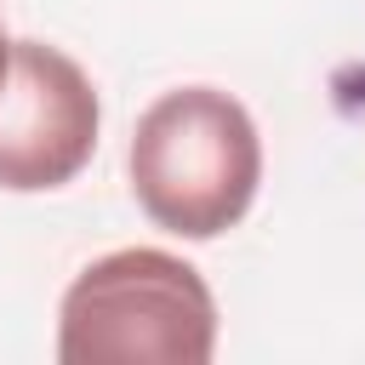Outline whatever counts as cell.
I'll return each instance as SVG.
<instances>
[{"instance_id": "2", "label": "cell", "mask_w": 365, "mask_h": 365, "mask_svg": "<svg viewBox=\"0 0 365 365\" xmlns=\"http://www.w3.org/2000/svg\"><path fill=\"white\" fill-rule=\"evenodd\" d=\"M217 354V297L194 262L125 245L74 274L57 308L63 365H205Z\"/></svg>"}, {"instance_id": "4", "label": "cell", "mask_w": 365, "mask_h": 365, "mask_svg": "<svg viewBox=\"0 0 365 365\" xmlns=\"http://www.w3.org/2000/svg\"><path fill=\"white\" fill-rule=\"evenodd\" d=\"M6 57H11V40H6V29H0V80H6Z\"/></svg>"}, {"instance_id": "1", "label": "cell", "mask_w": 365, "mask_h": 365, "mask_svg": "<svg viewBox=\"0 0 365 365\" xmlns=\"http://www.w3.org/2000/svg\"><path fill=\"white\" fill-rule=\"evenodd\" d=\"M125 171L154 228L217 240L257 200L262 137L240 97L217 86H177L137 114Z\"/></svg>"}, {"instance_id": "3", "label": "cell", "mask_w": 365, "mask_h": 365, "mask_svg": "<svg viewBox=\"0 0 365 365\" xmlns=\"http://www.w3.org/2000/svg\"><path fill=\"white\" fill-rule=\"evenodd\" d=\"M97 125L91 74L46 40H11L0 80V188L46 194L74 182L97 154Z\"/></svg>"}]
</instances>
